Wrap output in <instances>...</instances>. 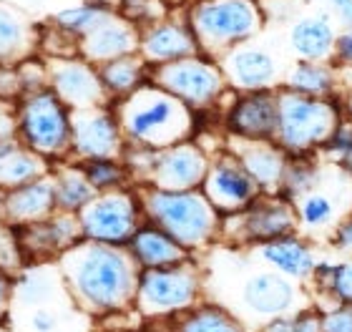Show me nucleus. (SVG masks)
<instances>
[{
    "mask_svg": "<svg viewBox=\"0 0 352 332\" xmlns=\"http://www.w3.org/2000/svg\"><path fill=\"white\" fill-rule=\"evenodd\" d=\"M63 287L88 315H116L133 307L141 267L129 247L81 239L60 254Z\"/></svg>",
    "mask_w": 352,
    "mask_h": 332,
    "instance_id": "obj_1",
    "label": "nucleus"
},
{
    "mask_svg": "<svg viewBox=\"0 0 352 332\" xmlns=\"http://www.w3.org/2000/svg\"><path fill=\"white\" fill-rule=\"evenodd\" d=\"M113 109L126 146L169 148L194 139L197 131V113L154 81L144 83L131 96L113 101Z\"/></svg>",
    "mask_w": 352,
    "mask_h": 332,
    "instance_id": "obj_2",
    "label": "nucleus"
},
{
    "mask_svg": "<svg viewBox=\"0 0 352 332\" xmlns=\"http://www.w3.org/2000/svg\"><path fill=\"white\" fill-rule=\"evenodd\" d=\"M141 197L144 219L164 229L171 239L197 257L224 234V217L212 207L201 189L169 192L156 186H136Z\"/></svg>",
    "mask_w": 352,
    "mask_h": 332,
    "instance_id": "obj_3",
    "label": "nucleus"
},
{
    "mask_svg": "<svg viewBox=\"0 0 352 332\" xmlns=\"http://www.w3.org/2000/svg\"><path fill=\"white\" fill-rule=\"evenodd\" d=\"M184 15L201 53L217 60L236 45L262 38L267 28L262 0H194Z\"/></svg>",
    "mask_w": 352,
    "mask_h": 332,
    "instance_id": "obj_4",
    "label": "nucleus"
},
{
    "mask_svg": "<svg viewBox=\"0 0 352 332\" xmlns=\"http://www.w3.org/2000/svg\"><path fill=\"white\" fill-rule=\"evenodd\" d=\"M345 121L340 98L305 96L285 86L277 89V131L274 141L289 156L320 154Z\"/></svg>",
    "mask_w": 352,
    "mask_h": 332,
    "instance_id": "obj_5",
    "label": "nucleus"
},
{
    "mask_svg": "<svg viewBox=\"0 0 352 332\" xmlns=\"http://www.w3.org/2000/svg\"><path fill=\"white\" fill-rule=\"evenodd\" d=\"M15 136L51 164L71 159V109L51 89L15 104Z\"/></svg>",
    "mask_w": 352,
    "mask_h": 332,
    "instance_id": "obj_6",
    "label": "nucleus"
},
{
    "mask_svg": "<svg viewBox=\"0 0 352 332\" xmlns=\"http://www.w3.org/2000/svg\"><path fill=\"white\" fill-rule=\"evenodd\" d=\"M151 81L189 106L197 116L224 109V101L234 93L229 89L221 63L206 53L151 68Z\"/></svg>",
    "mask_w": 352,
    "mask_h": 332,
    "instance_id": "obj_7",
    "label": "nucleus"
},
{
    "mask_svg": "<svg viewBox=\"0 0 352 332\" xmlns=\"http://www.w3.org/2000/svg\"><path fill=\"white\" fill-rule=\"evenodd\" d=\"M204 295V277L197 259L156 269H141L133 307L146 318H169L184 315L197 307Z\"/></svg>",
    "mask_w": 352,
    "mask_h": 332,
    "instance_id": "obj_8",
    "label": "nucleus"
},
{
    "mask_svg": "<svg viewBox=\"0 0 352 332\" xmlns=\"http://www.w3.org/2000/svg\"><path fill=\"white\" fill-rule=\"evenodd\" d=\"M76 217L81 224L83 239L118 244V247H126L131 242V236L146 221L136 186L96 194Z\"/></svg>",
    "mask_w": 352,
    "mask_h": 332,
    "instance_id": "obj_9",
    "label": "nucleus"
},
{
    "mask_svg": "<svg viewBox=\"0 0 352 332\" xmlns=\"http://www.w3.org/2000/svg\"><path fill=\"white\" fill-rule=\"evenodd\" d=\"M224 221L232 224V229L224 227L221 236L234 239V244L239 247H259V244L279 239V236L294 234L300 229L297 209L282 194H262L244 212Z\"/></svg>",
    "mask_w": 352,
    "mask_h": 332,
    "instance_id": "obj_10",
    "label": "nucleus"
},
{
    "mask_svg": "<svg viewBox=\"0 0 352 332\" xmlns=\"http://www.w3.org/2000/svg\"><path fill=\"white\" fill-rule=\"evenodd\" d=\"M219 63L227 76L229 89L234 93L279 89L285 83L287 66H289L277 53V48L259 43V38L227 51L219 58Z\"/></svg>",
    "mask_w": 352,
    "mask_h": 332,
    "instance_id": "obj_11",
    "label": "nucleus"
},
{
    "mask_svg": "<svg viewBox=\"0 0 352 332\" xmlns=\"http://www.w3.org/2000/svg\"><path fill=\"white\" fill-rule=\"evenodd\" d=\"M126 139L113 104L71 111V159H121Z\"/></svg>",
    "mask_w": 352,
    "mask_h": 332,
    "instance_id": "obj_12",
    "label": "nucleus"
},
{
    "mask_svg": "<svg viewBox=\"0 0 352 332\" xmlns=\"http://www.w3.org/2000/svg\"><path fill=\"white\" fill-rule=\"evenodd\" d=\"M201 192L224 219L236 217L262 197V189L227 146L212 154V164L201 184Z\"/></svg>",
    "mask_w": 352,
    "mask_h": 332,
    "instance_id": "obj_13",
    "label": "nucleus"
},
{
    "mask_svg": "<svg viewBox=\"0 0 352 332\" xmlns=\"http://www.w3.org/2000/svg\"><path fill=\"white\" fill-rule=\"evenodd\" d=\"M209 164H212V154L197 139L182 141L169 148H156L144 186L169 189V192L201 189Z\"/></svg>",
    "mask_w": 352,
    "mask_h": 332,
    "instance_id": "obj_14",
    "label": "nucleus"
},
{
    "mask_svg": "<svg viewBox=\"0 0 352 332\" xmlns=\"http://www.w3.org/2000/svg\"><path fill=\"white\" fill-rule=\"evenodd\" d=\"M45 60H48V89L71 111L111 104L98 66L88 63L83 56L74 53V56H56Z\"/></svg>",
    "mask_w": 352,
    "mask_h": 332,
    "instance_id": "obj_15",
    "label": "nucleus"
},
{
    "mask_svg": "<svg viewBox=\"0 0 352 332\" xmlns=\"http://www.w3.org/2000/svg\"><path fill=\"white\" fill-rule=\"evenodd\" d=\"M332 174V164L327 169V177L315 192L305 194L302 199L294 201V209H297V224H300V234L309 236V239H320V236H330V232L338 227V221L352 209V197L345 194V189L352 186V179L345 177L340 171L338 184L330 181Z\"/></svg>",
    "mask_w": 352,
    "mask_h": 332,
    "instance_id": "obj_16",
    "label": "nucleus"
},
{
    "mask_svg": "<svg viewBox=\"0 0 352 332\" xmlns=\"http://www.w3.org/2000/svg\"><path fill=\"white\" fill-rule=\"evenodd\" d=\"M221 126H224L227 136H234V139H274V131H277V89L232 93L221 109Z\"/></svg>",
    "mask_w": 352,
    "mask_h": 332,
    "instance_id": "obj_17",
    "label": "nucleus"
},
{
    "mask_svg": "<svg viewBox=\"0 0 352 332\" xmlns=\"http://www.w3.org/2000/svg\"><path fill=\"white\" fill-rule=\"evenodd\" d=\"M242 305L252 315L262 318L264 322L307 307L302 282L289 280V277L274 272L270 267L259 269V272H252L242 282Z\"/></svg>",
    "mask_w": 352,
    "mask_h": 332,
    "instance_id": "obj_18",
    "label": "nucleus"
},
{
    "mask_svg": "<svg viewBox=\"0 0 352 332\" xmlns=\"http://www.w3.org/2000/svg\"><path fill=\"white\" fill-rule=\"evenodd\" d=\"M15 234L28 265H48L51 259L58 262L60 254H66L74 244L83 239L78 217L68 212H56L48 219L25 224L15 229Z\"/></svg>",
    "mask_w": 352,
    "mask_h": 332,
    "instance_id": "obj_19",
    "label": "nucleus"
},
{
    "mask_svg": "<svg viewBox=\"0 0 352 332\" xmlns=\"http://www.w3.org/2000/svg\"><path fill=\"white\" fill-rule=\"evenodd\" d=\"M139 53L151 68L201 53L197 38L191 33V25L186 23L184 8H174L169 15H164L162 21L141 28Z\"/></svg>",
    "mask_w": 352,
    "mask_h": 332,
    "instance_id": "obj_20",
    "label": "nucleus"
},
{
    "mask_svg": "<svg viewBox=\"0 0 352 332\" xmlns=\"http://www.w3.org/2000/svg\"><path fill=\"white\" fill-rule=\"evenodd\" d=\"M340 25L327 10H307L287 23V51L294 60H332Z\"/></svg>",
    "mask_w": 352,
    "mask_h": 332,
    "instance_id": "obj_21",
    "label": "nucleus"
},
{
    "mask_svg": "<svg viewBox=\"0 0 352 332\" xmlns=\"http://www.w3.org/2000/svg\"><path fill=\"white\" fill-rule=\"evenodd\" d=\"M43 23L13 0H0V66H18L41 53Z\"/></svg>",
    "mask_w": 352,
    "mask_h": 332,
    "instance_id": "obj_22",
    "label": "nucleus"
},
{
    "mask_svg": "<svg viewBox=\"0 0 352 332\" xmlns=\"http://www.w3.org/2000/svg\"><path fill=\"white\" fill-rule=\"evenodd\" d=\"M139 43H141V28L116 10L101 25H96L81 43H78V56H83L94 66H103L109 60L139 53Z\"/></svg>",
    "mask_w": 352,
    "mask_h": 332,
    "instance_id": "obj_23",
    "label": "nucleus"
},
{
    "mask_svg": "<svg viewBox=\"0 0 352 332\" xmlns=\"http://www.w3.org/2000/svg\"><path fill=\"white\" fill-rule=\"evenodd\" d=\"M56 212H58V204H56V186L51 174L8 189L3 192V201H0V219L10 229L48 219Z\"/></svg>",
    "mask_w": 352,
    "mask_h": 332,
    "instance_id": "obj_24",
    "label": "nucleus"
},
{
    "mask_svg": "<svg viewBox=\"0 0 352 332\" xmlns=\"http://www.w3.org/2000/svg\"><path fill=\"white\" fill-rule=\"evenodd\" d=\"M227 148L242 162V166L257 181L262 194H279L282 179H285L289 154L279 146L274 139L267 141H250L227 136Z\"/></svg>",
    "mask_w": 352,
    "mask_h": 332,
    "instance_id": "obj_25",
    "label": "nucleus"
},
{
    "mask_svg": "<svg viewBox=\"0 0 352 332\" xmlns=\"http://www.w3.org/2000/svg\"><path fill=\"white\" fill-rule=\"evenodd\" d=\"M254 254L262 259V265L285 274L289 280L302 282V285L309 282L317 262H320L317 250L312 247V239L300 234V232L259 244V247H254Z\"/></svg>",
    "mask_w": 352,
    "mask_h": 332,
    "instance_id": "obj_26",
    "label": "nucleus"
},
{
    "mask_svg": "<svg viewBox=\"0 0 352 332\" xmlns=\"http://www.w3.org/2000/svg\"><path fill=\"white\" fill-rule=\"evenodd\" d=\"M285 89L315 98H342L345 76L332 60H294L287 66Z\"/></svg>",
    "mask_w": 352,
    "mask_h": 332,
    "instance_id": "obj_27",
    "label": "nucleus"
},
{
    "mask_svg": "<svg viewBox=\"0 0 352 332\" xmlns=\"http://www.w3.org/2000/svg\"><path fill=\"white\" fill-rule=\"evenodd\" d=\"M51 166L48 159L28 148L18 136L0 139V192L45 177L51 174Z\"/></svg>",
    "mask_w": 352,
    "mask_h": 332,
    "instance_id": "obj_28",
    "label": "nucleus"
},
{
    "mask_svg": "<svg viewBox=\"0 0 352 332\" xmlns=\"http://www.w3.org/2000/svg\"><path fill=\"white\" fill-rule=\"evenodd\" d=\"M126 247H129V252L133 254V259H136V265L141 269L179 265V262H186V259L194 257L176 239H171L164 229L154 227L151 221H144L139 227V232L131 236V242L126 244Z\"/></svg>",
    "mask_w": 352,
    "mask_h": 332,
    "instance_id": "obj_29",
    "label": "nucleus"
},
{
    "mask_svg": "<svg viewBox=\"0 0 352 332\" xmlns=\"http://www.w3.org/2000/svg\"><path fill=\"white\" fill-rule=\"evenodd\" d=\"M111 13H116V5L109 3V0H81L76 5H66L60 8V10H56L53 15H48L45 23L78 45Z\"/></svg>",
    "mask_w": 352,
    "mask_h": 332,
    "instance_id": "obj_30",
    "label": "nucleus"
},
{
    "mask_svg": "<svg viewBox=\"0 0 352 332\" xmlns=\"http://www.w3.org/2000/svg\"><path fill=\"white\" fill-rule=\"evenodd\" d=\"M98 74H101L103 89L109 93L111 104L131 96L133 91L151 81V66L141 58V53H131V56H124V58L109 60V63L98 66Z\"/></svg>",
    "mask_w": 352,
    "mask_h": 332,
    "instance_id": "obj_31",
    "label": "nucleus"
},
{
    "mask_svg": "<svg viewBox=\"0 0 352 332\" xmlns=\"http://www.w3.org/2000/svg\"><path fill=\"white\" fill-rule=\"evenodd\" d=\"M51 177H53V186H56V204H58V212L78 214L88 201L98 194L94 186H91L86 174H83L81 164L74 162V159L53 164Z\"/></svg>",
    "mask_w": 352,
    "mask_h": 332,
    "instance_id": "obj_32",
    "label": "nucleus"
},
{
    "mask_svg": "<svg viewBox=\"0 0 352 332\" xmlns=\"http://www.w3.org/2000/svg\"><path fill=\"white\" fill-rule=\"evenodd\" d=\"M327 169H330V162H324L320 154L289 156V164H287L279 194L294 204V201L302 199L305 194L315 192L317 186L322 184L324 177H327Z\"/></svg>",
    "mask_w": 352,
    "mask_h": 332,
    "instance_id": "obj_33",
    "label": "nucleus"
},
{
    "mask_svg": "<svg viewBox=\"0 0 352 332\" xmlns=\"http://www.w3.org/2000/svg\"><path fill=\"white\" fill-rule=\"evenodd\" d=\"M179 332H247L239 320L219 305L199 302L197 307L184 312Z\"/></svg>",
    "mask_w": 352,
    "mask_h": 332,
    "instance_id": "obj_34",
    "label": "nucleus"
},
{
    "mask_svg": "<svg viewBox=\"0 0 352 332\" xmlns=\"http://www.w3.org/2000/svg\"><path fill=\"white\" fill-rule=\"evenodd\" d=\"M78 164H81L83 174H86L91 186L98 194L124 189V186H133L131 174H129V169H126L124 164V156L121 159H88V162H78Z\"/></svg>",
    "mask_w": 352,
    "mask_h": 332,
    "instance_id": "obj_35",
    "label": "nucleus"
},
{
    "mask_svg": "<svg viewBox=\"0 0 352 332\" xmlns=\"http://www.w3.org/2000/svg\"><path fill=\"white\" fill-rule=\"evenodd\" d=\"M320 318H322V310L307 305L297 312L267 320L262 332H320Z\"/></svg>",
    "mask_w": 352,
    "mask_h": 332,
    "instance_id": "obj_36",
    "label": "nucleus"
},
{
    "mask_svg": "<svg viewBox=\"0 0 352 332\" xmlns=\"http://www.w3.org/2000/svg\"><path fill=\"white\" fill-rule=\"evenodd\" d=\"M116 10L139 28H146L151 23L162 21L164 15H169L174 8L166 5L164 0H116Z\"/></svg>",
    "mask_w": 352,
    "mask_h": 332,
    "instance_id": "obj_37",
    "label": "nucleus"
},
{
    "mask_svg": "<svg viewBox=\"0 0 352 332\" xmlns=\"http://www.w3.org/2000/svg\"><path fill=\"white\" fill-rule=\"evenodd\" d=\"M25 267H28V262L23 257V250H21V242H18L15 229L3 224V227H0V272L15 280Z\"/></svg>",
    "mask_w": 352,
    "mask_h": 332,
    "instance_id": "obj_38",
    "label": "nucleus"
},
{
    "mask_svg": "<svg viewBox=\"0 0 352 332\" xmlns=\"http://www.w3.org/2000/svg\"><path fill=\"white\" fill-rule=\"evenodd\" d=\"M15 68H18V78H21L23 96H25V93H36V91L48 89V60H45L41 53L25 58Z\"/></svg>",
    "mask_w": 352,
    "mask_h": 332,
    "instance_id": "obj_39",
    "label": "nucleus"
},
{
    "mask_svg": "<svg viewBox=\"0 0 352 332\" xmlns=\"http://www.w3.org/2000/svg\"><path fill=\"white\" fill-rule=\"evenodd\" d=\"M320 332H352V305L335 302L330 310H322Z\"/></svg>",
    "mask_w": 352,
    "mask_h": 332,
    "instance_id": "obj_40",
    "label": "nucleus"
},
{
    "mask_svg": "<svg viewBox=\"0 0 352 332\" xmlns=\"http://www.w3.org/2000/svg\"><path fill=\"white\" fill-rule=\"evenodd\" d=\"M330 300L352 305V254H347V259L338 262V272H335V282H332Z\"/></svg>",
    "mask_w": 352,
    "mask_h": 332,
    "instance_id": "obj_41",
    "label": "nucleus"
},
{
    "mask_svg": "<svg viewBox=\"0 0 352 332\" xmlns=\"http://www.w3.org/2000/svg\"><path fill=\"white\" fill-rule=\"evenodd\" d=\"M23 98L21 78L15 66H0V104H18Z\"/></svg>",
    "mask_w": 352,
    "mask_h": 332,
    "instance_id": "obj_42",
    "label": "nucleus"
},
{
    "mask_svg": "<svg viewBox=\"0 0 352 332\" xmlns=\"http://www.w3.org/2000/svg\"><path fill=\"white\" fill-rule=\"evenodd\" d=\"M332 63L342 71V76H352V28H342L335 41Z\"/></svg>",
    "mask_w": 352,
    "mask_h": 332,
    "instance_id": "obj_43",
    "label": "nucleus"
},
{
    "mask_svg": "<svg viewBox=\"0 0 352 332\" xmlns=\"http://www.w3.org/2000/svg\"><path fill=\"white\" fill-rule=\"evenodd\" d=\"M327 242H330L332 250L340 252V254H352V209L338 221V227L330 232Z\"/></svg>",
    "mask_w": 352,
    "mask_h": 332,
    "instance_id": "obj_44",
    "label": "nucleus"
},
{
    "mask_svg": "<svg viewBox=\"0 0 352 332\" xmlns=\"http://www.w3.org/2000/svg\"><path fill=\"white\" fill-rule=\"evenodd\" d=\"M28 322H30V330L33 332H56L60 325V318L56 310L38 305V307H33V312H30Z\"/></svg>",
    "mask_w": 352,
    "mask_h": 332,
    "instance_id": "obj_45",
    "label": "nucleus"
},
{
    "mask_svg": "<svg viewBox=\"0 0 352 332\" xmlns=\"http://www.w3.org/2000/svg\"><path fill=\"white\" fill-rule=\"evenodd\" d=\"M324 10L335 18V23L342 28H352V0H322Z\"/></svg>",
    "mask_w": 352,
    "mask_h": 332,
    "instance_id": "obj_46",
    "label": "nucleus"
},
{
    "mask_svg": "<svg viewBox=\"0 0 352 332\" xmlns=\"http://www.w3.org/2000/svg\"><path fill=\"white\" fill-rule=\"evenodd\" d=\"M10 297H13V277H8V274L0 272V315L6 312Z\"/></svg>",
    "mask_w": 352,
    "mask_h": 332,
    "instance_id": "obj_47",
    "label": "nucleus"
},
{
    "mask_svg": "<svg viewBox=\"0 0 352 332\" xmlns=\"http://www.w3.org/2000/svg\"><path fill=\"white\" fill-rule=\"evenodd\" d=\"M335 166H338V169L342 171V174H345V177H350V179H352V146L347 148L345 154L340 156L338 162H335Z\"/></svg>",
    "mask_w": 352,
    "mask_h": 332,
    "instance_id": "obj_48",
    "label": "nucleus"
},
{
    "mask_svg": "<svg viewBox=\"0 0 352 332\" xmlns=\"http://www.w3.org/2000/svg\"><path fill=\"white\" fill-rule=\"evenodd\" d=\"M342 113H345V121H350L352 124V83H347L345 86V93H342Z\"/></svg>",
    "mask_w": 352,
    "mask_h": 332,
    "instance_id": "obj_49",
    "label": "nucleus"
},
{
    "mask_svg": "<svg viewBox=\"0 0 352 332\" xmlns=\"http://www.w3.org/2000/svg\"><path fill=\"white\" fill-rule=\"evenodd\" d=\"M13 3H18L21 8H25V10H30V13H33V10H41V8H45L51 0H13Z\"/></svg>",
    "mask_w": 352,
    "mask_h": 332,
    "instance_id": "obj_50",
    "label": "nucleus"
},
{
    "mask_svg": "<svg viewBox=\"0 0 352 332\" xmlns=\"http://www.w3.org/2000/svg\"><path fill=\"white\" fill-rule=\"evenodd\" d=\"M164 3L171 8H186L189 3H194V0H164Z\"/></svg>",
    "mask_w": 352,
    "mask_h": 332,
    "instance_id": "obj_51",
    "label": "nucleus"
},
{
    "mask_svg": "<svg viewBox=\"0 0 352 332\" xmlns=\"http://www.w3.org/2000/svg\"><path fill=\"white\" fill-rule=\"evenodd\" d=\"M0 201H3V192H0ZM0 227H3V219H0Z\"/></svg>",
    "mask_w": 352,
    "mask_h": 332,
    "instance_id": "obj_52",
    "label": "nucleus"
},
{
    "mask_svg": "<svg viewBox=\"0 0 352 332\" xmlns=\"http://www.w3.org/2000/svg\"><path fill=\"white\" fill-rule=\"evenodd\" d=\"M0 332H6V330H0Z\"/></svg>",
    "mask_w": 352,
    "mask_h": 332,
    "instance_id": "obj_53",
    "label": "nucleus"
}]
</instances>
